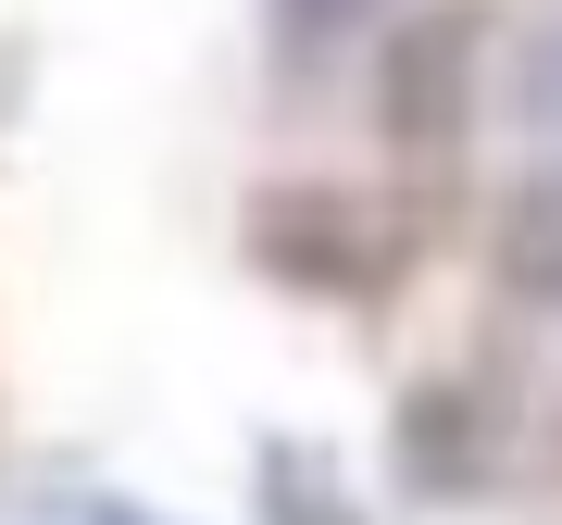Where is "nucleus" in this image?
Masks as SVG:
<instances>
[{
  "instance_id": "3",
  "label": "nucleus",
  "mask_w": 562,
  "mask_h": 525,
  "mask_svg": "<svg viewBox=\"0 0 562 525\" xmlns=\"http://www.w3.org/2000/svg\"><path fill=\"white\" fill-rule=\"evenodd\" d=\"M38 525H150V513H125L113 488H63V501H38Z\"/></svg>"
},
{
  "instance_id": "2",
  "label": "nucleus",
  "mask_w": 562,
  "mask_h": 525,
  "mask_svg": "<svg viewBox=\"0 0 562 525\" xmlns=\"http://www.w3.org/2000/svg\"><path fill=\"white\" fill-rule=\"evenodd\" d=\"M375 13H387V0H262V25H276V51H288V63H325V51H350Z\"/></svg>"
},
{
  "instance_id": "4",
  "label": "nucleus",
  "mask_w": 562,
  "mask_h": 525,
  "mask_svg": "<svg viewBox=\"0 0 562 525\" xmlns=\"http://www.w3.org/2000/svg\"><path fill=\"white\" fill-rule=\"evenodd\" d=\"M525 101H538V113H562V38H538V63H525Z\"/></svg>"
},
{
  "instance_id": "1",
  "label": "nucleus",
  "mask_w": 562,
  "mask_h": 525,
  "mask_svg": "<svg viewBox=\"0 0 562 525\" xmlns=\"http://www.w3.org/2000/svg\"><path fill=\"white\" fill-rule=\"evenodd\" d=\"M501 288L562 313V163H538V176L501 201Z\"/></svg>"
}]
</instances>
